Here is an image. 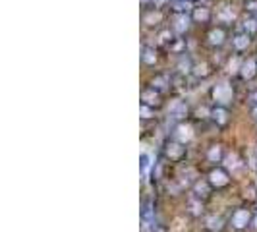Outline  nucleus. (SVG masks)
Wrapping results in <instances>:
<instances>
[{"mask_svg": "<svg viewBox=\"0 0 257 232\" xmlns=\"http://www.w3.org/2000/svg\"><path fill=\"white\" fill-rule=\"evenodd\" d=\"M248 221H250V213H248V211H244V209L236 211V215H234V219H232L234 227H238V229L246 227V225H248Z\"/></svg>", "mask_w": 257, "mask_h": 232, "instance_id": "nucleus-2", "label": "nucleus"}, {"mask_svg": "<svg viewBox=\"0 0 257 232\" xmlns=\"http://www.w3.org/2000/svg\"><path fill=\"white\" fill-rule=\"evenodd\" d=\"M192 136H193V132H192V128H190V126H180V128H178V132H176V138H178L180 141H190V139H192Z\"/></svg>", "mask_w": 257, "mask_h": 232, "instance_id": "nucleus-3", "label": "nucleus"}, {"mask_svg": "<svg viewBox=\"0 0 257 232\" xmlns=\"http://www.w3.org/2000/svg\"><path fill=\"white\" fill-rule=\"evenodd\" d=\"M209 17V12L205 10V8H199V10H195V19H207Z\"/></svg>", "mask_w": 257, "mask_h": 232, "instance_id": "nucleus-14", "label": "nucleus"}, {"mask_svg": "<svg viewBox=\"0 0 257 232\" xmlns=\"http://www.w3.org/2000/svg\"><path fill=\"white\" fill-rule=\"evenodd\" d=\"M213 116H215V120H219L221 124H225V122H226V112H225V110H221V108H219V110H215V112H213Z\"/></svg>", "mask_w": 257, "mask_h": 232, "instance_id": "nucleus-12", "label": "nucleus"}, {"mask_svg": "<svg viewBox=\"0 0 257 232\" xmlns=\"http://www.w3.org/2000/svg\"><path fill=\"white\" fill-rule=\"evenodd\" d=\"M254 74H256V62H254V60H250L248 64H244V66H242V76H244L246 79H250Z\"/></svg>", "mask_w": 257, "mask_h": 232, "instance_id": "nucleus-5", "label": "nucleus"}, {"mask_svg": "<svg viewBox=\"0 0 257 232\" xmlns=\"http://www.w3.org/2000/svg\"><path fill=\"white\" fill-rule=\"evenodd\" d=\"M256 227H257V219H256Z\"/></svg>", "mask_w": 257, "mask_h": 232, "instance_id": "nucleus-26", "label": "nucleus"}, {"mask_svg": "<svg viewBox=\"0 0 257 232\" xmlns=\"http://www.w3.org/2000/svg\"><path fill=\"white\" fill-rule=\"evenodd\" d=\"M248 43H250V39H248L246 35H238V37L234 39V46H236V48H246Z\"/></svg>", "mask_w": 257, "mask_h": 232, "instance_id": "nucleus-8", "label": "nucleus"}, {"mask_svg": "<svg viewBox=\"0 0 257 232\" xmlns=\"http://www.w3.org/2000/svg\"><path fill=\"white\" fill-rule=\"evenodd\" d=\"M226 167L228 169H236L238 167V157L236 155H228L226 157Z\"/></svg>", "mask_w": 257, "mask_h": 232, "instance_id": "nucleus-13", "label": "nucleus"}, {"mask_svg": "<svg viewBox=\"0 0 257 232\" xmlns=\"http://www.w3.org/2000/svg\"><path fill=\"white\" fill-rule=\"evenodd\" d=\"M141 114H143V118H149V114H151V112H149V108H147V107H141Z\"/></svg>", "mask_w": 257, "mask_h": 232, "instance_id": "nucleus-23", "label": "nucleus"}, {"mask_svg": "<svg viewBox=\"0 0 257 232\" xmlns=\"http://www.w3.org/2000/svg\"><path fill=\"white\" fill-rule=\"evenodd\" d=\"M228 68H230V72H236V68H238V60L234 58V60L230 62V66H228Z\"/></svg>", "mask_w": 257, "mask_h": 232, "instance_id": "nucleus-22", "label": "nucleus"}, {"mask_svg": "<svg viewBox=\"0 0 257 232\" xmlns=\"http://www.w3.org/2000/svg\"><path fill=\"white\" fill-rule=\"evenodd\" d=\"M159 19H161V15H159V14H151V15H147V17H145V21H147L149 25H151L153 21H159Z\"/></svg>", "mask_w": 257, "mask_h": 232, "instance_id": "nucleus-17", "label": "nucleus"}, {"mask_svg": "<svg viewBox=\"0 0 257 232\" xmlns=\"http://www.w3.org/2000/svg\"><path fill=\"white\" fill-rule=\"evenodd\" d=\"M170 232H186V223H184L182 219H176V221L172 223V231Z\"/></svg>", "mask_w": 257, "mask_h": 232, "instance_id": "nucleus-11", "label": "nucleus"}, {"mask_svg": "<svg viewBox=\"0 0 257 232\" xmlns=\"http://www.w3.org/2000/svg\"><path fill=\"white\" fill-rule=\"evenodd\" d=\"M157 99H159V97H157V93H155V91H145V93H143V101H145V103H149V105H155V103H157Z\"/></svg>", "mask_w": 257, "mask_h": 232, "instance_id": "nucleus-10", "label": "nucleus"}, {"mask_svg": "<svg viewBox=\"0 0 257 232\" xmlns=\"http://www.w3.org/2000/svg\"><path fill=\"white\" fill-rule=\"evenodd\" d=\"M219 157H221V149H219V147H213V149L209 151V159L215 161V159H219Z\"/></svg>", "mask_w": 257, "mask_h": 232, "instance_id": "nucleus-15", "label": "nucleus"}, {"mask_svg": "<svg viewBox=\"0 0 257 232\" xmlns=\"http://www.w3.org/2000/svg\"><path fill=\"white\" fill-rule=\"evenodd\" d=\"M195 74H197V76H205V74H207V66H205V64H199V66L195 68Z\"/></svg>", "mask_w": 257, "mask_h": 232, "instance_id": "nucleus-18", "label": "nucleus"}, {"mask_svg": "<svg viewBox=\"0 0 257 232\" xmlns=\"http://www.w3.org/2000/svg\"><path fill=\"white\" fill-rule=\"evenodd\" d=\"M145 54H147V56H145V60H147L149 64H151V62H155V56H153V52H151V50H147Z\"/></svg>", "mask_w": 257, "mask_h": 232, "instance_id": "nucleus-20", "label": "nucleus"}, {"mask_svg": "<svg viewBox=\"0 0 257 232\" xmlns=\"http://www.w3.org/2000/svg\"><path fill=\"white\" fill-rule=\"evenodd\" d=\"M211 182L217 184V186H225L228 182V178H226V174L223 170H213L211 172Z\"/></svg>", "mask_w": 257, "mask_h": 232, "instance_id": "nucleus-4", "label": "nucleus"}, {"mask_svg": "<svg viewBox=\"0 0 257 232\" xmlns=\"http://www.w3.org/2000/svg\"><path fill=\"white\" fill-rule=\"evenodd\" d=\"M246 29H250V31H256V21H246Z\"/></svg>", "mask_w": 257, "mask_h": 232, "instance_id": "nucleus-21", "label": "nucleus"}, {"mask_svg": "<svg viewBox=\"0 0 257 232\" xmlns=\"http://www.w3.org/2000/svg\"><path fill=\"white\" fill-rule=\"evenodd\" d=\"M223 39H225V33H223L221 29H215V31H211V43H215V45H221V43H223Z\"/></svg>", "mask_w": 257, "mask_h": 232, "instance_id": "nucleus-7", "label": "nucleus"}, {"mask_svg": "<svg viewBox=\"0 0 257 232\" xmlns=\"http://www.w3.org/2000/svg\"><path fill=\"white\" fill-rule=\"evenodd\" d=\"M166 153H168V157H172V159H176V157H180V155L184 153V149H182L180 145H176V143H172V145H168V149H166Z\"/></svg>", "mask_w": 257, "mask_h": 232, "instance_id": "nucleus-6", "label": "nucleus"}, {"mask_svg": "<svg viewBox=\"0 0 257 232\" xmlns=\"http://www.w3.org/2000/svg\"><path fill=\"white\" fill-rule=\"evenodd\" d=\"M254 116H256V118H257V108H256V110H254Z\"/></svg>", "mask_w": 257, "mask_h": 232, "instance_id": "nucleus-25", "label": "nucleus"}, {"mask_svg": "<svg viewBox=\"0 0 257 232\" xmlns=\"http://www.w3.org/2000/svg\"><path fill=\"white\" fill-rule=\"evenodd\" d=\"M195 192H197L199 196H205V194H207V186H205V184H197V188H195Z\"/></svg>", "mask_w": 257, "mask_h": 232, "instance_id": "nucleus-19", "label": "nucleus"}, {"mask_svg": "<svg viewBox=\"0 0 257 232\" xmlns=\"http://www.w3.org/2000/svg\"><path fill=\"white\" fill-rule=\"evenodd\" d=\"M213 95H215V99H217L219 103H228V101L232 99V89H230V85L221 83V85H217V87H215Z\"/></svg>", "mask_w": 257, "mask_h": 232, "instance_id": "nucleus-1", "label": "nucleus"}, {"mask_svg": "<svg viewBox=\"0 0 257 232\" xmlns=\"http://www.w3.org/2000/svg\"><path fill=\"white\" fill-rule=\"evenodd\" d=\"M209 227H211L213 231H215V229L219 231V229H221V219H215V217H213V219H209Z\"/></svg>", "mask_w": 257, "mask_h": 232, "instance_id": "nucleus-16", "label": "nucleus"}, {"mask_svg": "<svg viewBox=\"0 0 257 232\" xmlns=\"http://www.w3.org/2000/svg\"><path fill=\"white\" fill-rule=\"evenodd\" d=\"M188 27V17L186 15H178L176 17V31H184Z\"/></svg>", "mask_w": 257, "mask_h": 232, "instance_id": "nucleus-9", "label": "nucleus"}, {"mask_svg": "<svg viewBox=\"0 0 257 232\" xmlns=\"http://www.w3.org/2000/svg\"><path fill=\"white\" fill-rule=\"evenodd\" d=\"M252 10H257V2H254V4H252Z\"/></svg>", "mask_w": 257, "mask_h": 232, "instance_id": "nucleus-24", "label": "nucleus"}]
</instances>
